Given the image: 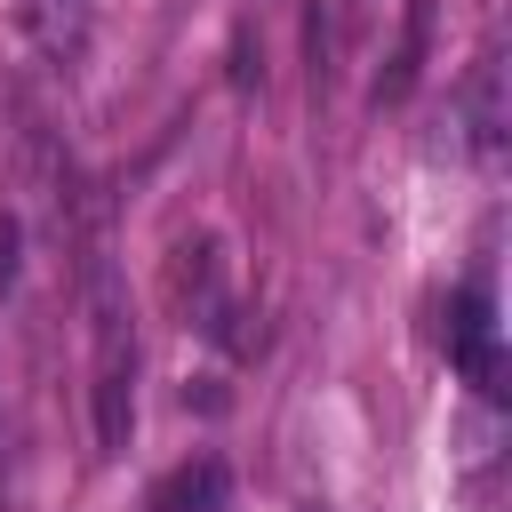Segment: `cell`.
<instances>
[{
  "instance_id": "1",
  "label": "cell",
  "mask_w": 512,
  "mask_h": 512,
  "mask_svg": "<svg viewBox=\"0 0 512 512\" xmlns=\"http://www.w3.org/2000/svg\"><path fill=\"white\" fill-rule=\"evenodd\" d=\"M88 408H96V456H120L136 432V320H128V288L104 256V240H88Z\"/></svg>"
},
{
  "instance_id": "2",
  "label": "cell",
  "mask_w": 512,
  "mask_h": 512,
  "mask_svg": "<svg viewBox=\"0 0 512 512\" xmlns=\"http://www.w3.org/2000/svg\"><path fill=\"white\" fill-rule=\"evenodd\" d=\"M440 344H448V360L480 384V400H496L504 392V360H496V320H488V296L480 288H464L456 304H448V328H440Z\"/></svg>"
},
{
  "instance_id": "3",
  "label": "cell",
  "mask_w": 512,
  "mask_h": 512,
  "mask_svg": "<svg viewBox=\"0 0 512 512\" xmlns=\"http://www.w3.org/2000/svg\"><path fill=\"white\" fill-rule=\"evenodd\" d=\"M16 32L48 64H80L88 56V32H96V0H16Z\"/></svg>"
},
{
  "instance_id": "4",
  "label": "cell",
  "mask_w": 512,
  "mask_h": 512,
  "mask_svg": "<svg viewBox=\"0 0 512 512\" xmlns=\"http://www.w3.org/2000/svg\"><path fill=\"white\" fill-rule=\"evenodd\" d=\"M464 128H472L480 168H496V160H504V128H512V112H504V56H496V48H488V56L472 64V80H464Z\"/></svg>"
},
{
  "instance_id": "5",
  "label": "cell",
  "mask_w": 512,
  "mask_h": 512,
  "mask_svg": "<svg viewBox=\"0 0 512 512\" xmlns=\"http://www.w3.org/2000/svg\"><path fill=\"white\" fill-rule=\"evenodd\" d=\"M168 304L184 312V320H216V240H184L176 256H168Z\"/></svg>"
},
{
  "instance_id": "6",
  "label": "cell",
  "mask_w": 512,
  "mask_h": 512,
  "mask_svg": "<svg viewBox=\"0 0 512 512\" xmlns=\"http://www.w3.org/2000/svg\"><path fill=\"white\" fill-rule=\"evenodd\" d=\"M224 504H232V480L216 456H192L160 480V512H224Z\"/></svg>"
},
{
  "instance_id": "7",
  "label": "cell",
  "mask_w": 512,
  "mask_h": 512,
  "mask_svg": "<svg viewBox=\"0 0 512 512\" xmlns=\"http://www.w3.org/2000/svg\"><path fill=\"white\" fill-rule=\"evenodd\" d=\"M16 272H24V224L16 208H0V304L16 296Z\"/></svg>"
}]
</instances>
